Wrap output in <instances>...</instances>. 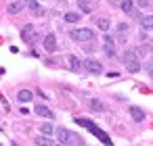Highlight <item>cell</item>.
<instances>
[{"mask_svg": "<svg viewBox=\"0 0 153 146\" xmlns=\"http://www.w3.org/2000/svg\"><path fill=\"white\" fill-rule=\"evenodd\" d=\"M76 123H78V125H82V127H86V129H90V131H92V134H94V136H97V138H99L105 146H113L111 138H109V136H107L101 127H97L90 119H86V117H76Z\"/></svg>", "mask_w": 153, "mask_h": 146, "instance_id": "6da1fadb", "label": "cell"}, {"mask_svg": "<svg viewBox=\"0 0 153 146\" xmlns=\"http://www.w3.org/2000/svg\"><path fill=\"white\" fill-rule=\"evenodd\" d=\"M57 140H59L63 146H84V140H82L78 134H74V131H69V129H65V127H59V129H57Z\"/></svg>", "mask_w": 153, "mask_h": 146, "instance_id": "7a4b0ae2", "label": "cell"}, {"mask_svg": "<svg viewBox=\"0 0 153 146\" xmlns=\"http://www.w3.org/2000/svg\"><path fill=\"white\" fill-rule=\"evenodd\" d=\"M122 63L126 65L128 73H136L140 69V61H138V52L136 50H126L122 54Z\"/></svg>", "mask_w": 153, "mask_h": 146, "instance_id": "3957f363", "label": "cell"}, {"mask_svg": "<svg viewBox=\"0 0 153 146\" xmlns=\"http://www.w3.org/2000/svg\"><path fill=\"white\" fill-rule=\"evenodd\" d=\"M71 40H76V42H90V40H94V32L88 29V27L74 29L71 32Z\"/></svg>", "mask_w": 153, "mask_h": 146, "instance_id": "277c9868", "label": "cell"}, {"mask_svg": "<svg viewBox=\"0 0 153 146\" xmlns=\"http://www.w3.org/2000/svg\"><path fill=\"white\" fill-rule=\"evenodd\" d=\"M84 67H86L88 73H94V75H97V73H103V65H101L97 59H86V61H84Z\"/></svg>", "mask_w": 153, "mask_h": 146, "instance_id": "5b68a950", "label": "cell"}, {"mask_svg": "<svg viewBox=\"0 0 153 146\" xmlns=\"http://www.w3.org/2000/svg\"><path fill=\"white\" fill-rule=\"evenodd\" d=\"M103 50H105V54H107L109 59L115 56V42H113L111 36H105V38H103Z\"/></svg>", "mask_w": 153, "mask_h": 146, "instance_id": "8992f818", "label": "cell"}, {"mask_svg": "<svg viewBox=\"0 0 153 146\" xmlns=\"http://www.w3.org/2000/svg\"><path fill=\"white\" fill-rule=\"evenodd\" d=\"M21 38H23L25 42H30V44H34V42L38 40V36H36V32H34V27H32V25L23 27V32H21Z\"/></svg>", "mask_w": 153, "mask_h": 146, "instance_id": "52a82bcc", "label": "cell"}, {"mask_svg": "<svg viewBox=\"0 0 153 146\" xmlns=\"http://www.w3.org/2000/svg\"><path fill=\"white\" fill-rule=\"evenodd\" d=\"M42 44H44V48H46L48 52H55V50H57V38H55L53 34H48V36H44V40H42Z\"/></svg>", "mask_w": 153, "mask_h": 146, "instance_id": "ba28073f", "label": "cell"}, {"mask_svg": "<svg viewBox=\"0 0 153 146\" xmlns=\"http://www.w3.org/2000/svg\"><path fill=\"white\" fill-rule=\"evenodd\" d=\"M126 32H128V25H126V23H120V25L115 27V38H113V40L126 42Z\"/></svg>", "mask_w": 153, "mask_h": 146, "instance_id": "9c48e42d", "label": "cell"}, {"mask_svg": "<svg viewBox=\"0 0 153 146\" xmlns=\"http://www.w3.org/2000/svg\"><path fill=\"white\" fill-rule=\"evenodd\" d=\"M122 11L126 15H130V17H136V9L132 4V0H122Z\"/></svg>", "mask_w": 153, "mask_h": 146, "instance_id": "30bf717a", "label": "cell"}, {"mask_svg": "<svg viewBox=\"0 0 153 146\" xmlns=\"http://www.w3.org/2000/svg\"><path fill=\"white\" fill-rule=\"evenodd\" d=\"M23 7H25V2H23V0H17V2H11L9 4V15H17V13H21L23 11Z\"/></svg>", "mask_w": 153, "mask_h": 146, "instance_id": "8fae6325", "label": "cell"}, {"mask_svg": "<svg viewBox=\"0 0 153 146\" xmlns=\"http://www.w3.org/2000/svg\"><path fill=\"white\" fill-rule=\"evenodd\" d=\"M130 115H132V119H134L136 123H140V121L145 119V111L138 109V106H130Z\"/></svg>", "mask_w": 153, "mask_h": 146, "instance_id": "7c38bea8", "label": "cell"}, {"mask_svg": "<svg viewBox=\"0 0 153 146\" xmlns=\"http://www.w3.org/2000/svg\"><path fill=\"white\" fill-rule=\"evenodd\" d=\"M36 113H38L40 117H46V119H53V111H51L48 106H44V104H38V106H36Z\"/></svg>", "mask_w": 153, "mask_h": 146, "instance_id": "4fadbf2b", "label": "cell"}, {"mask_svg": "<svg viewBox=\"0 0 153 146\" xmlns=\"http://www.w3.org/2000/svg\"><path fill=\"white\" fill-rule=\"evenodd\" d=\"M78 7L82 9V13H92V9H94L92 0H78Z\"/></svg>", "mask_w": 153, "mask_h": 146, "instance_id": "5bb4252c", "label": "cell"}, {"mask_svg": "<svg viewBox=\"0 0 153 146\" xmlns=\"http://www.w3.org/2000/svg\"><path fill=\"white\" fill-rule=\"evenodd\" d=\"M32 96H34V92H32V90H19V94H17L19 102H30V100H32Z\"/></svg>", "mask_w": 153, "mask_h": 146, "instance_id": "9a60e30c", "label": "cell"}, {"mask_svg": "<svg viewBox=\"0 0 153 146\" xmlns=\"http://www.w3.org/2000/svg\"><path fill=\"white\" fill-rule=\"evenodd\" d=\"M67 59H69V67H71V71H76V73H78V71H80V67H82L80 59H78V56H74V54H69Z\"/></svg>", "mask_w": 153, "mask_h": 146, "instance_id": "2e32d148", "label": "cell"}, {"mask_svg": "<svg viewBox=\"0 0 153 146\" xmlns=\"http://www.w3.org/2000/svg\"><path fill=\"white\" fill-rule=\"evenodd\" d=\"M140 25H143V29H153V15L143 17V19H140Z\"/></svg>", "mask_w": 153, "mask_h": 146, "instance_id": "e0dca14e", "label": "cell"}, {"mask_svg": "<svg viewBox=\"0 0 153 146\" xmlns=\"http://www.w3.org/2000/svg\"><path fill=\"white\" fill-rule=\"evenodd\" d=\"M27 4H30V9H32V13H34V15H38V17H40V15H44V11L40 9V4L36 2V0H30Z\"/></svg>", "mask_w": 153, "mask_h": 146, "instance_id": "ac0fdd59", "label": "cell"}, {"mask_svg": "<svg viewBox=\"0 0 153 146\" xmlns=\"http://www.w3.org/2000/svg\"><path fill=\"white\" fill-rule=\"evenodd\" d=\"M36 144H38V146H53V140H51L48 136H38V138H36Z\"/></svg>", "mask_w": 153, "mask_h": 146, "instance_id": "d6986e66", "label": "cell"}, {"mask_svg": "<svg viewBox=\"0 0 153 146\" xmlns=\"http://www.w3.org/2000/svg\"><path fill=\"white\" fill-rule=\"evenodd\" d=\"M136 52H138V54H143V56H151V54H153V46L145 44V46H140V48H138Z\"/></svg>", "mask_w": 153, "mask_h": 146, "instance_id": "ffe728a7", "label": "cell"}, {"mask_svg": "<svg viewBox=\"0 0 153 146\" xmlns=\"http://www.w3.org/2000/svg\"><path fill=\"white\" fill-rule=\"evenodd\" d=\"M80 15L78 13H65V23H78Z\"/></svg>", "mask_w": 153, "mask_h": 146, "instance_id": "44dd1931", "label": "cell"}, {"mask_svg": "<svg viewBox=\"0 0 153 146\" xmlns=\"http://www.w3.org/2000/svg\"><path fill=\"white\" fill-rule=\"evenodd\" d=\"M94 23H97V25H99V29H103V32H109V27H111L107 19H97Z\"/></svg>", "mask_w": 153, "mask_h": 146, "instance_id": "7402d4cb", "label": "cell"}, {"mask_svg": "<svg viewBox=\"0 0 153 146\" xmlns=\"http://www.w3.org/2000/svg\"><path fill=\"white\" fill-rule=\"evenodd\" d=\"M90 109H92V111H103L105 106H103L101 100H92V102H90Z\"/></svg>", "mask_w": 153, "mask_h": 146, "instance_id": "603a6c76", "label": "cell"}, {"mask_svg": "<svg viewBox=\"0 0 153 146\" xmlns=\"http://www.w3.org/2000/svg\"><path fill=\"white\" fill-rule=\"evenodd\" d=\"M42 134H44V136H51V134H53V125H51V123H42Z\"/></svg>", "mask_w": 153, "mask_h": 146, "instance_id": "cb8c5ba5", "label": "cell"}, {"mask_svg": "<svg viewBox=\"0 0 153 146\" xmlns=\"http://www.w3.org/2000/svg\"><path fill=\"white\" fill-rule=\"evenodd\" d=\"M147 71H149V73H153V63H147Z\"/></svg>", "mask_w": 153, "mask_h": 146, "instance_id": "d4e9b609", "label": "cell"}, {"mask_svg": "<svg viewBox=\"0 0 153 146\" xmlns=\"http://www.w3.org/2000/svg\"><path fill=\"white\" fill-rule=\"evenodd\" d=\"M140 7H143V9H147V7H149V2H147V0H140Z\"/></svg>", "mask_w": 153, "mask_h": 146, "instance_id": "484cf974", "label": "cell"}, {"mask_svg": "<svg viewBox=\"0 0 153 146\" xmlns=\"http://www.w3.org/2000/svg\"><path fill=\"white\" fill-rule=\"evenodd\" d=\"M107 2H111V4H115V2H117V0H107Z\"/></svg>", "mask_w": 153, "mask_h": 146, "instance_id": "4316f807", "label": "cell"}, {"mask_svg": "<svg viewBox=\"0 0 153 146\" xmlns=\"http://www.w3.org/2000/svg\"><path fill=\"white\" fill-rule=\"evenodd\" d=\"M11 146H19V144H15V142H13V144H11Z\"/></svg>", "mask_w": 153, "mask_h": 146, "instance_id": "83f0119b", "label": "cell"}, {"mask_svg": "<svg viewBox=\"0 0 153 146\" xmlns=\"http://www.w3.org/2000/svg\"><path fill=\"white\" fill-rule=\"evenodd\" d=\"M59 146H63V144H59Z\"/></svg>", "mask_w": 153, "mask_h": 146, "instance_id": "f1b7e54d", "label": "cell"}]
</instances>
